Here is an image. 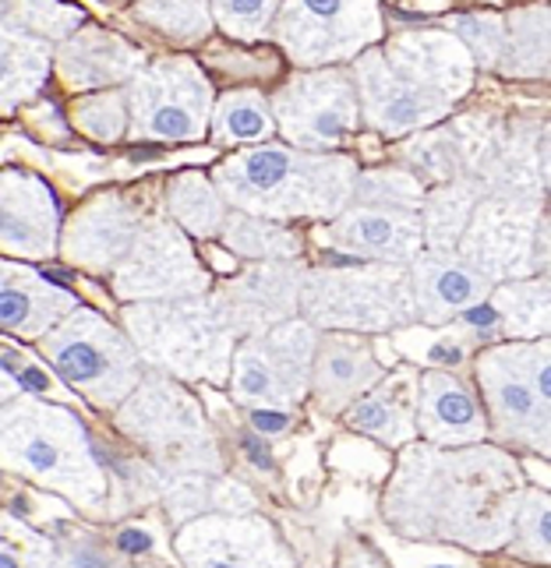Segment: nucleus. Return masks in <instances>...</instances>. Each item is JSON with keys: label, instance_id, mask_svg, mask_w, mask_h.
I'll return each instance as SVG.
<instances>
[{"label": "nucleus", "instance_id": "16", "mask_svg": "<svg viewBox=\"0 0 551 568\" xmlns=\"http://www.w3.org/2000/svg\"><path fill=\"white\" fill-rule=\"evenodd\" d=\"M184 568H298L280 530L259 513H202L177 526Z\"/></svg>", "mask_w": 551, "mask_h": 568}, {"label": "nucleus", "instance_id": "20", "mask_svg": "<svg viewBox=\"0 0 551 568\" xmlns=\"http://www.w3.org/2000/svg\"><path fill=\"white\" fill-rule=\"evenodd\" d=\"M413 325L449 328L474 307H481L491 293V283L481 268L470 265L457 247H421L407 262Z\"/></svg>", "mask_w": 551, "mask_h": 568}, {"label": "nucleus", "instance_id": "4", "mask_svg": "<svg viewBox=\"0 0 551 568\" xmlns=\"http://www.w3.org/2000/svg\"><path fill=\"white\" fill-rule=\"evenodd\" d=\"M488 442L505 453L551 456V339H502L474 354Z\"/></svg>", "mask_w": 551, "mask_h": 568}, {"label": "nucleus", "instance_id": "44", "mask_svg": "<svg viewBox=\"0 0 551 568\" xmlns=\"http://www.w3.org/2000/svg\"><path fill=\"white\" fill-rule=\"evenodd\" d=\"M4 4H8V0H0V14H4Z\"/></svg>", "mask_w": 551, "mask_h": 568}, {"label": "nucleus", "instance_id": "21", "mask_svg": "<svg viewBox=\"0 0 551 568\" xmlns=\"http://www.w3.org/2000/svg\"><path fill=\"white\" fill-rule=\"evenodd\" d=\"M61 202L47 181L26 170H0V254L47 262L61 237Z\"/></svg>", "mask_w": 551, "mask_h": 568}, {"label": "nucleus", "instance_id": "10", "mask_svg": "<svg viewBox=\"0 0 551 568\" xmlns=\"http://www.w3.org/2000/svg\"><path fill=\"white\" fill-rule=\"evenodd\" d=\"M128 100V139L138 142H202L209 134L212 82L184 53H167L146 61L124 85Z\"/></svg>", "mask_w": 551, "mask_h": 568}, {"label": "nucleus", "instance_id": "14", "mask_svg": "<svg viewBox=\"0 0 551 568\" xmlns=\"http://www.w3.org/2000/svg\"><path fill=\"white\" fill-rule=\"evenodd\" d=\"M276 134L308 152H337L361 131V103L350 68H308L293 71L269 95Z\"/></svg>", "mask_w": 551, "mask_h": 568}, {"label": "nucleus", "instance_id": "29", "mask_svg": "<svg viewBox=\"0 0 551 568\" xmlns=\"http://www.w3.org/2000/svg\"><path fill=\"white\" fill-rule=\"evenodd\" d=\"M53 71V47L0 18V113H14L43 92Z\"/></svg>", "mask_w": 551, "mask_h": 568}, {"label": "nucleus", "instance_id": "37", "mask_svg": "<svg viewBox=\"0 0 551 568\" xmlns=\"http://www.w3.org/2000/svg\"><path fill=\"white\" fill-rule=\"evenodd\" d=\"M134 18L173 43H202L212 32L209 0H134Z\"/></svg>", "mask_w": 551, "mask_h": 568}, {"label": "nucleus", "instance_id": "38", "mask_svg": "<svg viewBox=\"0 0 551 568\" xmlns=\"http://www.w3.org/2000/svg\"><path fill=\"white\" fill-rule=\"evenodd\" d=\"M0 18H8L11 26L36 39H47L50 47L68 39L78 26H86V14L64 0H8Z\"/></svg>", "mask_w": 551, "mask_h": 568}, {"label": "nucleus", "instance_id": "7", "mask_svg": "<svg viewBox=\"0 0 551 568\" xmlns=\"http://www.w3.org/2000/svg\"><path fill=\"white\" fill-rule=\"evenodd\" d=\"M421 199L424 184L397 163L358 170L347 205L322 223V244L350 262L407 265L424 247Z\"/></svg>", "mask_w": 551, "mask_h": 568}, {"label": "nucleus", "instance_id": "43", "mask_svg": "<svg viewBox=\"0 0 551 568\" xmlns=\"http://www.w3.org/2000/svg\"><path fill=\"white\" fill-rule=\"evenodd\" d=\"M18 392H26V388H22V382H18V378L11 375V371H8L4 364H0V403L14 399Z\"/></svg>", "mask_w": 551, "mask_h": 568}, {"label": "nucleus", "instance_id": "17", "mask_svg": "<svg viewBox=\"0 0 551 568\" xmlns=\"http://www.w3.org/2000/svg\"><path fill=\"white\" fill-rule=\"evenodd\" d=\"M350 78L361 103V128H371L382 139H410V134L449 121V113L457 110L445 95L385 64L379 43L353 57Z\"/></svg>", "mask_w": 551, "mask_h": 568}, {"label": "nucleus", "instance_id": "35", "mask_svg": "<svg viewBox=\"0 0 551 568\" xmlns=\"http://www.w3.org/2000/svg\"><path fill=\"white\" fill-rule=\"evenodd\" d=\"M502 551H509L513 558L548 568L551 561V498L544 487H523L517 516H513V530H509V540Z\"/></svg>", "mask_w": 551, "mask_h": 568}, {"label": "nucleus", "instance_id": "39", "mask_svg": "<svg viewBox=\"0 0 551 568\" xmlns=\"http://www.w3.org/2000/svg\"><path fill=\"white\" fill-rule=\"evenodd\" d=\"M53 540V568H142L117 544H107L89 530H64Z\"/></svg>", "mask_w": 551, "mask_h": 568}, {"label": "nucleus", "instance_id": "23", "mask_svg": "<svg viewBox=\"0 0 551 568\" xmlns=\"http://www.w3.org/2000/svg\"><path fill=\"white\" fill-rule=\"evenodd\" d=\"M379 53L385 57V64L403 71L413 82H421L424 89L445 95L452 106L474 89L478 64H474V57H470V50L460 43L457 32H445V29L400 32V36H389L385 43H379Z\"/></svg>", "mask_w": 551, "mask_h": 568}, {"label": "nucleus", "instance_id": "28", "mask_svg": "<svg viewBox=\"0 0 551 568\" xmlns=\"http://www.w3.org/2000/svg\"><path fill=\"white\" fill-rule=\"evenodd\" d=\"M470 315L484 318V336L502 339H541L551 332V280L548 272L527 280H505L495 283L488 301L474 307Z\"/></svg>", "mask_w": 551, "mask_h": 568}, {"label": "nucleus", "instance_id": "32", "mask_svg": "<svg viewBox=\"0 0 551 568\" xmlns=\"http://www.w3.org/2000/svg\"><path fill=\"white\" fill-rule=\"evenodd\" d=\"M484 199V184L478 178H457L445 184L424 187L421 199V237L424 247H457L460 233L470 223V212Z\"/></svg>", "mask_w": 551, "mask_h": 568}, {"label": "nucleus", "instance_id": "25", "mask_svg": "<svg viewBox=\"0 0 551 568\" xmlns=\"http://www.w3.org/2000/svg\"><path fill=\"white\" fill-rule=\"evenodd\" d=\"M142 50L100 26H78L68 39L53 47V74L74 95L128 85L142 71Z\"/></svg>", "mask_w": 551, "mask_h": 568}, {"label": "nucleus", "instance_id": "3", "mask_svg": "<svg viewBox=\"0 0 551 568\" xmlns=\"http://www.w3.org/2000/svg\"><path fill=\"white\" fill-rule=\"evenodd\" d=\"M0 469L61 495L86 516H110L113 480L68 406L18 392L0 403Z\"/></svg>", "mask_w": 551, "mask_h": 568}, {"label": "nucleus", "instance_id": "22", "mask_svg": "<svg viewBox=\"0 0 551 568\" xmlns=\"http://www.w3.org/2000/svg\"><path fill=\"white\" fill-rule=\"evenodd\" d=\"M382 375L385 364L379 361L371 336H358V332H319L311 357L308 399H314V406L325 417H340Z\"/></svg>", "mask_w": 551, "mask_h": 568}, {"label": "nucleus", "instance_id": "42", "mask_svg": "<svg viewBox=\"0 0 551 568\" xmlns=\"http://www.w3.org/2000/svg\"><path fill=\"white\" fill-rule=\"evenodd\" d=\"M502 29H505V14H463L457 18V32L460 43L470 50L474 64L484 71H495V61L502 53Z\"/></svg>", "mask_w": 551, "mask_h": 568}, {"label": "nucleus", "instance_id": "31", "mask_svg": "<svg viewBox=\"0 0 551 568\" xmlns=\"http://www.w3.org/2000/svg\"><path fill=\"white\" fill-rule=\"evenodd\" d=\"M163 212L188 233L191 241H216V233H220L230 205L223 194L216 191L209 173L184 170V173H177V178H170Z\"/></svg>", "mask_w": 551, "mask_h": 568}, {"label": "nucleus", "instance_id": "9", "mask_svg": "<svg viewBox=\"0 0 551 568\" xmlns=\"http://www.w3.org/2000/svg\"><path fill=\"white\" fill-rule=\"evenodd\" d=\"M36 343L43 361L57 371V378L107 414H113L146 375V364L131 346L128 332L86 304L71 307Z\"/></svg>", "mask_w": 551, "mask_h": 568}, {"label": "nucleus", "instance_id": "30", "mask_svg": "<svg viewBox=\"0 0 551 568\" xmlns=\"http://www.w3.org/2000/svg\"><path fill=\"white\" fill-rule=\"evenodd\" d=\"M216 241L230 254H238L241 262H293L304 254V237L290 223H276L241 209L227 212Z\"/></svg>", "mask_w": 551, "mask_h": 568}, {"label": "nucleus", "instance_id": "36", "mask_svg": "<svg viewBox=\"0 0 551 568\" xmlns=\"http://www.w3.org/2000/svg\"><path fill=\"white\" fill-rule=\"evenodd\" d=\"M74 131H82L89 142L117 145L128 139V100L124 85L100 89V92H78L68 110Z\"/></svg>", "mask_w": 551, "mask_h": 568}, {"label": "nucleus", "instance_id": "19", "mask_svg": "<svg viewBox=\"0 0 551 568\" xmlns=\"http://www.w3.org/2000/svg\"><path fill=\"white\" fill-rule=\"evenodd\" d=\"M304 262H248L244 272L230 280L212 283L209 297L216 311L223 315L233 336H251L266 332L280 322L298 318Z\"/></svg>", "mask_w": 551, "mask_h": 568}, {"label": "nucleus", "instance_id": "33", "mask_svg": "<svg viewBox=\"0 0 551 568\" xmlns=\"http://www.w3.org/2000/svg\"><path fill=\"white\" fill-rule=\"evenodd\" d=\"M209 134L216 145H227V149L269 142L276 134L269 95L259 89H233V92L216 95L212 113H209Z\"/></svg>", "mask_w": 551, "mask_h": 568}, {"label": "nucleus", "instance_id": "40", "mask_svg": "<svg viewBox=\"0 0 551 568\" xmlns=\"http://www.w3.org/2000/svg\"><path fill=\"white\" fill-rule=\"evenodd\" d=\"M276 8L280 0H209V18L212 29L227 32L238 43H259L269 39Z\"/></svg>", "mask_w": 551, "mask_h": 568}, {"label": "nucleus", "instance_id": "13", "mask_svg": "<svg viewBox=\"0 0 551 568\" xmlns=\"http://www.w3.org/2000/svg\"><path fill=\"white\" fill-rule=\"evenodd\" d=\"M110 290L121 304L202 297L212 290V272L167 212H149L110 272Z\"/></svg>", "mask_w": 551, "mask_h": 568}, {"label": "nucleus", "instance_id": "6", "mask_svg": "<svg viewBox=\"0 0 551 568\" xmlns=\"http://www.w3.org/2000/svg\"><path fill=\"white\" fill-rule=\"evenodd\" d=\"M121 328L149 371L194 385H223L230 375V354L238 336L216 311L209 293L181 301H149L124 304Z\"/></svg>", "mask_w": 551, "mask_h": 568}, {"label": "nucleus", "instance_id": "5", "mask_svg": "<svg viewBox=\"0 0 551 568\" xmlns=\"http://www.w3.org/2000/svg\"><path fill=\"white\" fill-rule=\"evenodd\" d=\"M113 420L163 480L223 474L220 442L202 414V403L191 396L188 385L160 371L146 367L142 382L113 409Z\"/></svg>", "mask_w": 551, "mask_h": 568}, {"label": "nucleus", "instance_id": "11", "mask_svg": "<svg viewBox=\"0 0 551 568\" xmlns=\"http://www.w3.org/2000/svg\"><path fill=\"white\" fill-rule=\"evenodd\" d=\"M269 39L298 71L337 68L382 43L385 22L379 0H280Z\"/></svg>", "mask_w": 551, "mask_h": 568}, {"label": "nucleus", "instance_id": "27", "mask_svg": "<svg viewBox=\"0 0 551 568\" xmlns=\"http://www.w3.org/2000/svg\"><path fill=\"white\" fill-rule=\"evenodd\" d=\"M418 378L421 371L413 367L385 371L340 417L350 430H358V435L371 442L385 448H403L418 438Z\"/></svg>", "mask_w": 551, "mask_h": 568}, {"label": "nucleus", "instance_id": "34", "mask_svg": "<svg viewBox=\"0 0 551 568\" xmlns=\"http://www.w3.org/2000/svg\"><path fill=\"white\" fill-rule=\"evenodd\" d=\"M495 74L530 82V78H548V8H520L505 14L502 29V53L495 61Z\"/></svg>", "mask_w": 551, "mask_h": 568}, {"label": "nucleus", "instance_id": "26", "mask_svg": "<svg viewBox=\"0 0 551 568\" xmlns=\"http://www.w3.org/2000/svg\"><path fill=\"white\" fill-rule=\"evenodd\" d=\"M82 301L29 262L0 258V332L36 343Z\"/></svg>", "mask_w": 551, "mask_h": 568}, {"label": "nucleus", "instance_id": "24", "mask_svg": "<svg viewBox=\"0 0 551 568\" xmlns=\"http://www.w3.org/2000/svg\"><path fill=\"white\" fill-rule=\"evenodd\" d=\"M418 442L463 448L488 442V417L478 388L452 367H424L418 378Z\"/></svg>", "mask_w": 551, "mask_h": 568}, {"label": "nucleus", "instance_id": "12", "mask_svg": "<svg viewBox=\"0 0 551 568\" xmlns=\"http://www.w3.org/2000/svg\"><path fill=\"white\" fill-rule=\"evenodd\" d=\"M319 328L301 315L241 336L230 354V396L248 409H293L308 399Z\"/></svg>", "mask_w": 551, "mask_h": 568}, {"label": "nucleus", "instance_id": "2", "mask_svg": "<svg viewBox=\"0 0 551 568\" xmlns=\"http://www.w3.org/2000/svg\"><path fill=\"white\" fill-rule=\"evenodd\" d=\"M361 163L343 152H308L287 142L244 145L209 173L230 209L276 223H329L358 181Z\"/></svg>", "mask_w": 551, "mask_h": 568}, {"label": "nucleus", "instance_id": "18", "mask_svg": "<svg viewBox=\"0 0 551 568\" xmlns=\"http://www.w3.org/2000/svg\"><path fill=\"white\" fill-rule=\"evenodd\" d=\"M146 215L149 212L131 194L100 191L78 205L68 220H61L57 251L71 268H82L89 276H110Z\"/></svg>", "mask_w": 551, "mask_h": 568}, {"label": "nucleus", "instance_id": "41", "mask_svg": "<svg viewBox=\"0 0 551 568\" xmlns=\"http://www.w3.org/2000/svg\"><path fill=\"white\" fill-rule=\"evenodd\" d=\"M0 568H53V540L11 513H0Z\"/></svg>", "mask_w": 551, "mask_h": 568}, {"label": "nucleus", "instance_id": "8", "mask_svg": "<svg viewBox=\"0 0 551 568\" xmlns=\"http://www.w3.org/2000/svg\"><path fill=\"white\" fill-rule=\"evenodd\" d=\"M298 315L319 332H358L382 336L413 325L407 265L340 262L304 265Z\"/></svg>", "mask_w": 551, "mask_h": 568}, {"label": "nucleus", "instance_id": "1", "mask_svg": "<svg viewBox=\"0 0 551 568\" xmlns=\"http://www.w3.org/2000/svg\"><path fill=\"white\" fill-rule=\"evenodd\" d=\"M523 487L520 459L499 445L439 448L413 438L385 484L382 519L407 540L488 555L505 547Z\"/></svg>", "mask_w": 551, "mask_h": 568}, {"label": "nucleus", "instance_id": "15", "mask_svg": "<svg viewBox=\"0 0 551 568\" xmlns=\"http://www.w3.org/2000/svg\"><path fill=\"white\" fill-rule=\"evenodd\" d=\"M457 251L491 283L548 272V202L484 199L470 212Z\"/></svg>", "mask_w": 551, "mask_h": 568}]
</instances>
